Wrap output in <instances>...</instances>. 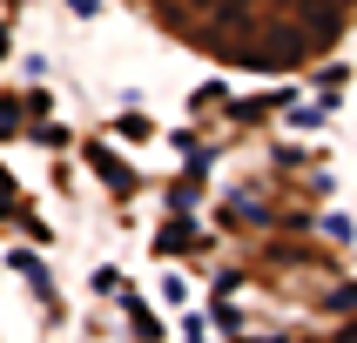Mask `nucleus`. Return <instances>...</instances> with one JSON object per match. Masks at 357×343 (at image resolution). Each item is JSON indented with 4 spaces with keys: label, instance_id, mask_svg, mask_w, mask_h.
<instances>
[{
    "label": "nucleus",
    "instance_id": "f257e3e1",
    "mask_svg": "<svg viewBox=\"0 0 357 343\" xmlns=\"http://www.w3.org/2000/svg\"><path fill=\"white\" fill-rule=\"evenodd\" d=\"M95 168H101L108 182H115V189H135V175H128V161H115L108 148H95Z\"/></svg>",
    "mask_w": 357,
    "mask_h": 343
}]
</instances>
